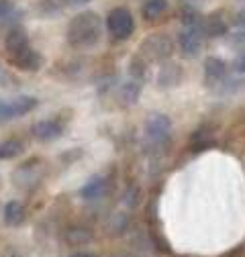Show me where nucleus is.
Listing matches in <instances>:
<instances>
[{"instance_id":"20","label":"nucleus","mask_w":245,"mask_h":257,"mask_svg":"<svg viewBox=\"0 0 245 257\" xmlns=\"http://www.w3.org/2000/svg\"><path fill=\"white\" fill-rule=\"evenodd\" d=\"M131 76L135 80H143V76H145V61H143V57H135L131 61Z\"/></svg>"},{"instance_id":"25","label":"nucleus","mask_w":245,"mask_h":257,"mask_svg":"<svg viewBox=\"0 0 245 257\" xmlns=\"http://www.w3.org/2000/svg\"><path fill=\"white\" fill-rule=\"evenodd\" d=\"M70 257H96V255H92V253H84V251H78V253H74V255H70Z\"/></svg>"},{"instance_id":"24","label":"nucleus","mask_w":245,"mask_h":257,"mask_svg":"<svg viewBox=\"0 0 245 257\" xmlns=\"http://www.w3.org/2000/svg\"><path fill=\"white\" fill-rule=\"evenodd\" d=\"M235 25H237V27H245V9H243L241 13H237V17H235Z\"/></svg>"},{"instance_id":"12","label":"nucleus","mask_w":245,"mask_h":257,"mask_svg":"<svg viewBox=\"0 0 245 257\" xmlns=\"http://www.w3.org/2000/svg\"><path fill=\"white\" fill-rule=\"evenodd\" d=\"M106 188H108V184H106V180L104 178H92L82 190H80V196L84 198V200H96V198H102L104 194H106Z\"/></svg>"},{"instance_id":"26","label":"nucleus","mask_w":245,"mask_h":257,"mask_svg":"<svg viewBox=\"0 0 245 257\" xmlns=\"http://www.w3.org/2000/svg\"><path fill=\"white\" fill-rule=\"evenodd\" d=\"M68 5H86V3H90V0H66Z\"/></svg>"},{"instance_id":"18","label":"nucleus","mask_w":245,"mask_h":257,"mask_svg":"<svg viewBox=\"0 0 245 257\" xmlns=\"http://www.w3.org/2000/svg\"><path fill=\"white\" fill-rule=\"evenodd\" d=\"M90 239H92L90 231H88V229H82V227H72V229H68V233H66V241H68L70 245H84V243H88Z\"/></svg>"},{"instance_id":"2","label":"nucleus","mask_w":245,"mask_h":257,"mask_svg":"<svg viewBox=\"0 0 245 257\" xmlns=\"http://www.w3.org/2000/svg\"><path fill=\"white\" fill-rule=\"evenodd\" d=\"M106 31L116 41H127L135 33V19L127 9H112L106 17Z\"/></svg>"},{"instance_id":"19","label":"nucleus","mask_w":245,"mask_h":257,"mask_svg":"<svg viewBox=\"0 0 245 257\" xmlns=\"http://www.w3.org/2000/svg\"><path fill=\"white\" fill-rule=\"evenodd\" d=\"M180 21H182V25L184 27H194V29H202V15L198 13V11H194V9H184L182 13H180Z\"/></svg>"},{"instance_id":"6","label":"nucleus","mask_w":245,"mask_h":257,"mask_svg":"<svg viewBox=\"0 0 245 257\" xmlns=\"http://www.w3.org/2000/svg\"><path fill=\"white\" fill-rule=\"evenodd\" d=\"M202 29H194V27H184L178 33V47L186 57H194L200 53L202 47Z\"/></svg>"},{"instance_id":"9","label":"nucleus","mask_w":245,"mask_h":257,"mask_svg":"<svg viewBox=\"0 0 245 257\" xmlns=\"http://www.w3.org/2000/svg\"><path fill=\"white\" fill-rule=\"evenodd\" d=\"M227 76V63L221 57H208L204 61V78L208 84L223 82Z\"/></svg>"},{"instance_id":"15","label":"nucleus","mask_w":245,"mask_h":257,"mask_svg":"<svg viewBox=\"0 0 245 257\" xmlns=\"http://www.w3.org/2000/svg\"><path fill=\"white\" fill-rule=\"evenodd\" d=\"M166 11H168V0H145L143 7H141V13L147 21L160 19Z\"/></svg>"},{"instance_id":"27","label":"nucleus","mask_w":245,"mask_h":257,"mask_svg":"<svg viewBox=\"0 0 245 257\" xmlns=\"http://www.w3.org/2000/svg\"><path fill=\"white\" fill-rule=\"evenodd\" d=\"M190 3H200V0H190Z\"/></svg>"},{"instance_id":"22","label":"nucleus","mask_w":245,"mask_h":257,"mask_svg":"<svg viewBox=\"0 0 245 257\" xmlns=\"http://www.w3.org/2000/svg\"><path fill=\"white\" fill-rule=\"evenodd\" d=\"M231 43L233 45H239V47H245V27L237 29L235 33L231 35Z\"/></svg>"},{"instance_id":"3","label":"nucleus","mask_w":245,"mask_h":257,"mask_svg":"<svg viewBox=\"0 0 245 257\" xmlns=\"http://www.w3.org/2000/svg\"><path fill=\"white\" fill-rule=\"evenodd\" d=\"M174 53V41L166 33H156L141 43V55L149 61H164Z\"/></svg>"},{"instance_id":"28","label":"nucleus","mask_w":245,"mask_h":257,"mask_svg":"<svg viewBox=\"0 0 245 257\" xmlns=\"http://www.w3.org/2000/svg\"><path fill=\"white\" fill-rule=\"evenodd\" d=\"M122 257H125V255H122Z\"/></svg>"},{"instance_id":"1","label":"nucleus","mask_w":245,"mask_h":257,"mask_svg":"<svg viewBox=\"0 0 245 257\" xmlns=\"http://www.w3.org/2000/svg\"><path fill=\"white\" fill-rule=\"evenodd\" d=\"M102 21L96 13L84 11L76 15L68 25V43L74 49H90L100 41Z\"/></svg>"},{"instance_id":"21","label":"nucleus","mask_w":245,"mask_h":257,"mask_svg":"<svg viewBox=\"0 0 245 257\" xmlns=\"http://www.w3.org/2000/svg\"><path fill=\"white\" fill-rule=\"evenodd\" d=\"M13 11H15V3H13V0H0V21L11 17Z\"/></svg>"},{"instance_id":"8","label":"nucleus","mask_w":245,"mask_h":257,"mask_svg":"<svg viewBox=\"0 0 245 257\" xmlns=\"http://www.w3.org/2000/svg\"><path fill=\"white\" fill-rule=\"evenodd\" d=\"M61 133H64V126H61L57 120H39L33 124V137L39 139V141H53L57 137H61Z\"/></svg>"},{"instance_id":"17","label":"nucleus","mask_w":245,"mask_h":257,"mask_svg":"<svg viewBox=\"0 0 245 257\" xmlns=\"http://www.w3.org/2000/svg\"><path fill=\"white\" fill-rule=\"evenodd\" d=\"M23 153V143L19 139H9L0 143V159H13Z\"/></svg>"},{"instance_id":"11","label":"nucleus","mask_w":245,"mask_h":257,"mask_svg":"<svg viewBox=\"0 0 245 257\" xmlns=\"http://www.w3.org/2000/svg\"><path fill=\"white\" fill-rule=\"evenodd\" d=\"M5 47H7L9 55L23 51L25 47H29V37H27V33H25L21 27H13V29L9 31L7 39H5Z\"/></svg>"},{"instance_id":"23","label":"nucleus","mask_w":245,"mask_h":257,"mask_svg":"<svg viewBox=\"0 0 245 257\" xmlns=\"http://www.w3.org/2000/svg\"><path fill=\"white\" fill-rule=\"evenodd\" d=\"M233 72L235 74H245V53L237 55L235 61H233Z\"/></svg>"},{"instance_id":"13","label":"nucleus","mask_w":245,"mask_h":257,"mask_svg":"<svg viewBox=\"0 0 245 257\" xmlns=\"http://www.w3.org/2000/svg\"><path fill=\"white\" fill-rule=\"evenodd\" d=\"M25 216H27V210H25V206L21 202H17V200L7 202V206H5V222L9 224V227H19V224H23Z\"/></svg>"},{"instance_id":"16","label":"nucleus","mask_w":245,"mask_h":257,"mask_svg":"<svg viewBox=\"0 0 245 257\" xmlns=\"http://www.w3.org/2000/svg\"><path fill=\"white\" fill-rule=\"evenodd\" d=\"M180 76H182V74H180V70H178L176 66H164L162 72H160V76H158V84L164 86V88L174 86V84H178Z\"/></svg>"},{"instance_id":"7","label":"nucleus","mask_w":245,"mask_h":257,"mask_svg":"<svg viewBox=\"0 0 245 257\" xmlns=\"http://www.w3.org/2000/svg\"><path fill=\"white\" fill-rule=\"evenodd\" d=\"M9 57H11L13 66L19 68V70H23V72H37V70L41 68V63H43L41 55H39L35 49H31V47H25L23 51L13 53V55H9Z\"/></svg>"},{"instance_id":"4","label":"nucleus","mask_w":245,"mask_h":257,"mask_svg":"<svg viewBox=\"0 0 245 257\" xmlns=\"http://www.w3.org/2000/svg\"><path fill=\"white\" fill-rule=\"evenodd\" d=\"M145 135L153 145H164L168 143L172 135V120L166 114H151L145 124Z\"/></svg>"},{"instance_id":"5","label":"nucleus","mask_w":245,"mask_h":257,"mask_svg":"<svg viewBox=\"0 0 245 257\" xmlns=\"http://www.w3.org/2000/svg\"><path fill=\"white\" fill-rule=\"evenodd\" d=\"M35 106H37V98H33V96H17L11 102L0 100V120H11L17 116H23L31 112Z\"/></svg>"},{"instance_id":"14","label":"nucleus","mask_w":245,"mask_h":257,"mask_svg":"<svg viewBox=\"0 0 245 257\" xmlns=\"http://www.w3.org/2000/svg\"><path fill=\"white\" fill-rule=\"evenodd\" d=\"M141 88H143V80H135L131 78L127 84H122L120 88V98L125 104H135L137 98H139V94H141Z\"/></svg>"},{"instance_id":"10","label":"nucleus","mask_w":245,"mask_h":257,"mask_svg":"<svg viewBox=\"0 0 245 257\" xmlns=\"http://www.w3.org/2000/svg\"><path fill=\"white\" fill-rule=\"evenodd\" d=\"M227 33V23L223 17L219 15H208L204 21H202V35L208 37V39H217V37H223Z\"/></svg>"}]
</instances>
